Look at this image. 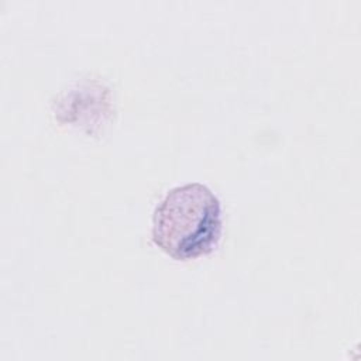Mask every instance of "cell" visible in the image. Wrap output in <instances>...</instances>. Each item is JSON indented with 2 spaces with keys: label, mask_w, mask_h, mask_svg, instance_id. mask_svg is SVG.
<instances>
[{
  "label": "cell",
  "mask_w": 361,
  "mask_h": 361,
  "mask_svg": "<svg viewBox=\"0 0 361 361\" xmlns=\"http://www.w3.org/2000/svg\"><path fill=\"white\" fill-rule=\"evenodd\" d=\"M221 235V206L203 183L171 189L152 216V240L173 259L206 255Z\"/></svg>",
  "instance_id": "6da1fadb"
}]
</instances>
